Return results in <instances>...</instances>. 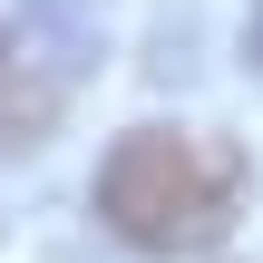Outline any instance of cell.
Returning a JSON list of instances; mask_svg holds the SVG:
<instances>
[{
	"label": "cell",
	"mask_w": 263,
	"mask_h": 263,
	"mask_svg": "<svg viewBox=\"0 0 263 263\" xmlns=\"http://www.w3.org/2000/svg\"><path fill=\"white\" fill-rule=\"evenodd\" d=\"M244 68H254V78H263V0H254V10H244Z\"/></svg>",
	"instance_id": "cell-2"
},
{
	"label": "cell",
	"mask_w": 263,
	"mask_h": 263,
	"mask_svg": "<svg viewBox=\"0 0 263 263\" xmlns=\"http://www.w3.org/2000/svg\"><path fill=\"white\" fill-rule=\"evenodd\" d=\"M244 146L215 127H127L98 156V215L137 254H215L244 215Z\"/></svg>",
	"instance_id": "cell-1"
}]
</instances>
